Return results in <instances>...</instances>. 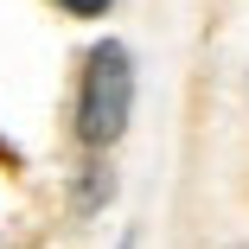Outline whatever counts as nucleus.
I'll list each match as a JSON object with an SVG mask.
<instances>
[{
    "label": "nucleus",
    "mask_w": 249,
    "mask_h": 249,
    "mask_svg": "<svg viewBox=\"0 0 249 249\" xmlns=\"http://www.w3.org/2000/svg\"><path fill=\"white\" fill-rule=\"evenodd\" d=\"M128 115H134V58L128 45L103 38L89 45L83 58V83H77V141L89 147H115L128 134Z\"/></svg>",
    "instance_id": "f257e3e1"
},
{
    "label": "nucleus",
    "mask_w": 249,
    "mask_h": 249,
    "mask_svg": "<svg viewBox=\"0 0 249 249\" xmlns=\"http://www.w3.org/2000/svg\"><path fill=\"white\" fill-rule=\"evenodd\" d=\"M58 7H64L71 19H103V13L115 7V0H58Z\"/></svg>",
    "instance_id": "f03ea898"
},
{
    "label": "nucleus",
    "mask_w": 249,
    "mask_h": 249,
    "mask_svg": "<svg viewBox=\"0 0 249 249\" xmlns=\"http://www.w3.org/2000/svg\"><path fill=\"white\" fill-rule=\"evenodd\" d=\"M236 249H249V243H236Z\"/></svg>",
    "instance_id": "7ed1b4c3"
}]
</instances>
